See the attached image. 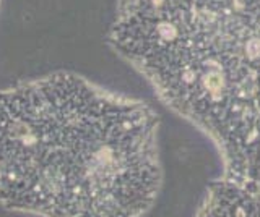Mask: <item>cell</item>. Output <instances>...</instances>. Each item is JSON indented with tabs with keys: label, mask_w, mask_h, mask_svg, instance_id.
Returning <instances> with one entry per match:
<instances>
[{
	"label": "cell",
	"mask_w": 260,
	"mask_h": 217,
	"mask_svg": "<svg viewBox=\"0 0 260 217\" xmlns=\"http://www.w3.org/2000/svg\"><path fill=\"white\" fill-rule=\"evenodd\" d=\"M195 217H260V183L219 175L208 185Z\"/></svg>",
	"instance_id": "3"
},
{
	"label": "cell",
	"mask_w": 260,
	"mask_h": 217,
	"mask_svg": "<svg viewBox=\"0 0 260 217\" xmlns=\"http://www.w3.org/2000/svg\"><path fill=\"white\" fill-rule=\"evenodd\" d=\"M159 115L57 70L0 90V206L38 217H145L159 196Z\"/></svg>",
	"instance_id": "1"
},
{
	"label": "cell",
	"mask_w": 260,
	"mask_h": 217,
	"mask_svg": "<svg viewBox=\"0 0 260 217\" xmlns=\"http://www.w3.org/2000/svg\"><path fill=\"white\" fill-rule=\"evenodd\" d=\"M106 42L213 143L221 175L260 183V0H116Z\"/></svg>",
	"instance_id": "2"
},
{
	"label": "cell",
	"mask_w": 260,
	"mask_h": 217,
	"mask_svg": "<svg viewBox=\"0 0 260 217\" xmlns=\"http://www.w3.org/2000/svg\"><path fill=\"white\" fill-rule=\"evenodd\" d=\"M0 4H2V0H0Z\"/></svg>",
	"instance_id": "4"
}]
</instances>
